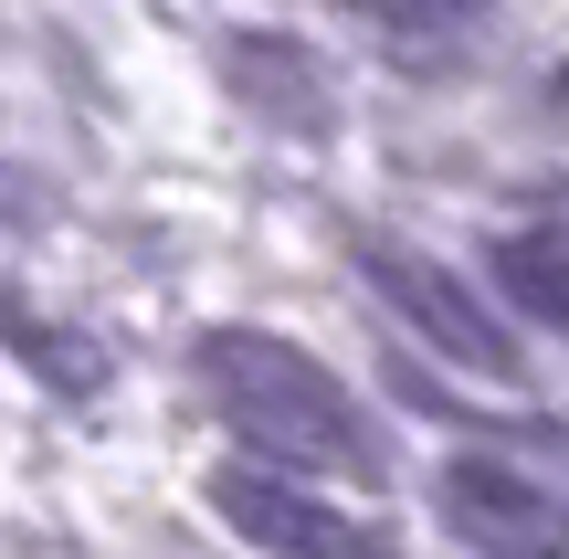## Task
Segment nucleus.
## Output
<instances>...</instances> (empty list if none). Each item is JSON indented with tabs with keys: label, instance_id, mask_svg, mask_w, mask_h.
I'll use <instances>...</instances> for the list:
<instances>
[{
	"label": "nucleus",
	"instance_id": "obj_1",
	"mask_svg": "<svg viewBox=\"0 0 569 559\" xmlns=\"http://www.w3.org/2000/svg\"><path fill=\"white\" fill-rule=\"evenodd\" d=\"M201 380H211V401H222V422L274 465H306V476H369V465H380L348 380L327 370V359L264 338V328H211L201 338Z\"/></svg>",
	"mask_w": 569,
	"mask_h": 559
},
{
	"label": "nucleus",
	"instance_id": "obj_2",
	"mask_svg": "<svg viewBox=\"0 0 569 559\" xmlns=\"http://www.w3.org/2000/svg\"><path fill=\"white\" fill-rule=\"evenodd\" d=\"M443 528L486 559H569V486H549L528 455H453L443 465Z\"/></svg>",
	"mask_w": 569,
	"mask_h": 559
},
{
	"label": "nucleus",
	"instance_id": "obj_3",
	"mask_svg": "<svg viewBox=\"0 0 569 559\" xmlns=\"http://www.w3.org/2000/svg\"><path fill=\"white\" fill-rule=\"evenodd\" d=\"M211 507L274 559H401L390 528L348 518L338 497H306L296 476H264V465H222V476H211Z\"/></svg>",
	"mask_w": 569,
	"mask_h": 559
},
{
	"label": "nucleus",
	"instance_id": "obj_4",
	"mask_svg": "<svg viewBox=\"0 0 569 559\" xmlns=\"http://www.w3.org/2000/svg\"><path fill=\"white\" fill-rule=\"evenodd\" d=\"M359 274H369V286H380L443 359H465V370H486V380H517L507 328H496V317L475 307V286H453L443 264H422V253H401V243H359Z\"/></svg>",
	"mask_w": 569,
	"mask_h": 559
},
{
	"label": "nucleus",
	"instance_id": "obj_5",
	"mask_svg": "<svg viewBox=\"0 0 569 559\" xmlns=\"http://www.w3.org/2000/svg\"><path fill=\"white\" fill-rule=\"evenodd\" d=\"M496 286H507L517 317H538V328L569 338V243H538V232H507L496 243Z\"/></svg>",
	"mask_w": 569,
	"mask_h": 559
},
{
	"label": "nucleus",
	"instance_id": "obj_6",
	"mask_svg": "<svg viewBox=\"0 0 569 559\" xmlns=\"http://www.w3.org/2000/svg\"><path fill=\"white\" fill-rule=\"evenodd\" d=\"M369 21H390V32H465L486 0H359Z\"/></svg>",
	"mask_w": 569,
	"mask_h": 559
}]
</instances>
